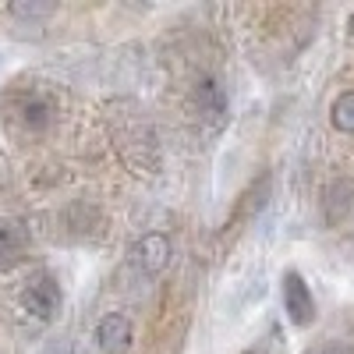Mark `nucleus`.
I'll use <instances>...</instances> for the list:
<instances>
[{"label": "nucleus", "mask_w": 354, "mask_h": 354, "mask_svg": "<svg viewBox=\"0 0 354 354\" xmlns=\"http://www.w3.org/2000/svg\"><path fill=\"white\" fill-rule=\"evenodd\" d=\"M8 106H11V117L25 131H46L57 121V100L43 85H28V88L11 93Z\"/></svg>", "instance_id": "f257e3e1"}, {"label": "nucleus", "mask_w": 354, "mask_h": 354, "mask_svg": "<svg viewBox=\"0 0 354 354\" xmlns=\"http://www.w3.org/2000/svg\"><path fill=\"white\" fill-rule=\"evenodd\" d=\"M61 301H64V294H61V283H57L53 273H36V277H28V283L21 287V305L25 312L39 319V322H50L57 312H61Z\"/></svg>", "instance_id": "f03ea898"}, {"label": "nucleus", "mask_w": 354, "mask_h": 354, "mask_svg": "<svg viewBox=\"0 0 354 354\" xmlns=\"http://www.w3.org/2000/svg\"><path fill=\"white\" fill-rule=\"evenodd\" d=\"M280 298H283V312L294 326H312L315 322V298H312V287L305 283V277L298 270H287L280 280Z\"/></svg>", "instance_id": "7ed1b4c3"}, {"label": "nucleus", "mask_w": 354, "mask_h": 354, "mask_svg": "<svg viewBox=\"0 0 354 354\" xmlns=\"http://www.w3.org/2000/svg\"><path fill=\"white\" fill-rule=\"evenodd\" d=\"M170 255H174L170 238H167V234H160V230L142 234V238L135 241V248H131V262H135V270L142 277H160L167 266H170Z\"/></svg>", "instance_id": "20e7f679"}, {"label": "nucleus", "mask_w": 354, "mask_h": 354, "mask_svg": "<svg viewBox=\"0 0 354 354\" xmlns=\"http://www.w3.org/2000/svg\"><path fill=\"white\" fill-rule=\"evenodd\" d=\"M192 103L198 110L202 121H209L213 128H220L227 121V93H223V85L209 75H202L192 88Z\"/></svg>", "instance_id": "39448f33"}, {"label": "nucleus", "mask_w": 354, "mask_h": 354, "mask_svg": "<svg viewBox=\"0 0 354 354\" xmlns=\"http://www.w3.org/2000/svg\"><path fill=\"white\" fill-rule=\"evenodd\" d=\"M131 340H135V326H131L128 315L106 312L96 322V344H100L103 354H128L131 351Z\"/></svg>", "instance_id": "423d86ee"}, {"label": "nucleus", "mask_w": 354, "mask_h": 354, "mask_svg": "<svg viewBox=\"0 0 354 354\" xmlns=\"http://www.w3.org/2000/svg\"><path fill=\"white\" fill-rule=\"evenodd\" d=\"M28 252V230L18 220H4L0 223V262L11 266Z\"/></svg>", "instance_id": "0eeeda50"}, {"label": "nucleus", "mask_w": 354, "mask_h": 354, "mask_svg": "<svg viewBox=\"0 0 354 354\" xmlns=\"http://www.w3.org/2000/svg\"><path fill=\"white\" fill-rule=\"evenodd\" d=\"M322 205H326V220L330 223H337V220H344L347 216V209L354 205V181H333L330 185V192H326V198H322Z\"/></svg>", "instance_id": "6e6552de"}, {"label": "nucleus", "mask_w": 354, "mask_h": 354, "mask_svg": "<svg viewBox=\"0 0 354 354\" xmlns=\"http://www.w3.org/2000/svg\"><path fill=\"white\" fill-rule=\"evenodd\" d=\"M330 121L337 131L344 135H354V93H340L330 106Z\"/></svg>", "instance_id": "1a4fd4ad"}, {"label": "nucleus", "mask_w": 354, "mask_h": 354, "mask_svg": "<svg viewBox=\"0 0 354 354\" xmlns=\"http://www.w3.org/2000/svg\"><path fill=\"white\" fill-rule=\"evenodd\" d=\"M11 18H50L53 15V4H11V8H4Z\"/></svg>", "instance_id": "9d476101"}, {"label": "nucleus", "mask_w": 354, "mask_h": 354, "mask_svg": "<svg viewBox=\"0 0 354 354\" xmlns=\"http://www.w3.org/2000/svg\"><path fill=\"white\" fill-rule=\"evenodd\" d=\"M308 354H354L347 344H340V340H330V344H319V347H312Z\"/></svg>", "instance_id": "9b49d317"}, {"label": "nucleus", "mask_w": 354, "mask_h": 354, "mask_svg": "<svg viewBox=\"0 0 354 354\" xmlns=\"http://www.w3.org/2000/svg\"><path fill=\"white\" fill-rule=\"evenodd\" d=\"M347 28H351V36H354V11H351V21H347Z\"/></svg>", "instance_id": "f8f14e48"}]
</instances>
